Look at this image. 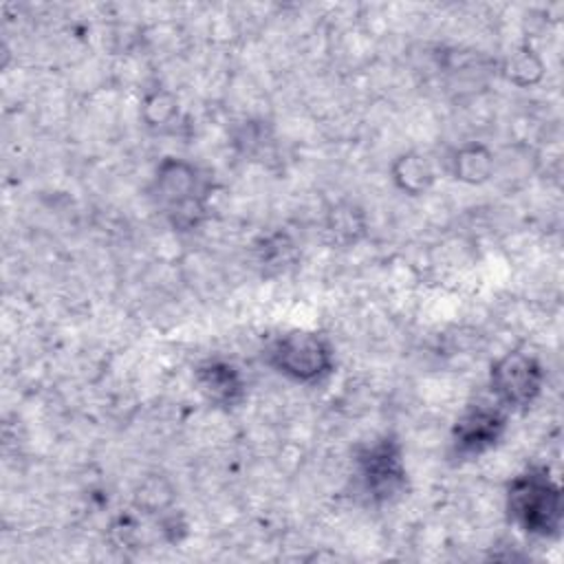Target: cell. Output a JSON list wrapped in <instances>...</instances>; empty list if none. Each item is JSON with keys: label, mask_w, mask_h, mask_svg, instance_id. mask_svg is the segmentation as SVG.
<instances>
[{"label": "cell", "mask_w": 564, "mask_h": 564, "mask_svg": "<svg viewBox=\"0 0 564 564\" xmlns=\"http://www.w3.org/2000/svg\"><path fill=\"white\" fill-rule=\"evenodd\" d=\"M196 383L205 399L216 405H234L245 392L240 372L231 364L218 359L205 361L196 368Z\"/></svg>", "instance_id": "7"}, {"label": "cell", "mask_w": 564, "mask_h": 564, "mask_svg": "<svg viewBox=\"0 0 564 564\" xmlns=\"http://www.w3.org/2000/svg\"><path fill=\"white\" fill-rule=\"evenodd\" d=\"M507 509L527 533L555 535L562 522V491L544 467H533L511 480Z\"/></svg>", "instance_id": "1"}, {"label": "cell", "mask_w": 564, "mask_h": 564, "mask_svg": "<svg viewBox=\"0 0 564 564\" xmlns=\"http://www.w3.org/2000/svg\"><path fill=\"white\" fill-rule=\"evenodd\" d=\"M507 70H509V79H513L516 84H531V82H535V79L540 77L542 66H540V62L535 59V55L524 48V51L516 53V55L509 59Z\"/></svg>", "instance_id": "10"}, {"label": "cell", "mask_w": 564, "mask_h": 564, "mask_svg": "<svg viewBox=\"0 0 564 564\" xmlns=\"http://www.w3.org/2000/svg\"><path fill=\"white\" fill-rule=\"evenodd\" d=\"M505 432V416L487 405L467 410L454 425L452 443L460 456H478L491 449Z\"/></svg>", "instance_id": "6"}, {"label": "cell", "mask_w": 564, "mask_h": 564, "mask_svg": "<svg viewBox=\"0 0 564 564\" xmlns=\"http://www.w3.org/2000/svg\"><path fill=\"white\" fill-rule=\"evenodd\" d=\"M156 192L174 227L192 229L205 214L196 170L178 159H165L156 172Z\"/></svg>", "instance_id": "3"}, {"label": "cell", "mask_w": 564, "mask_h": 564, "mask_svg": "<svg viewBox=\"0 0 564 564\" xmlns=\"http://www.w3.org/2000/svg\"><path fill=\"white\" fill-rule=\"evenodd\" d=\"M293 258V242L284 234H275L273 238L264 240L262 247V262L264 264H286Z\"/></svg>", "instance_id": "11"}, {"label": "cell", "mask_w": 564, "mask_h": 564, "mask_svg": "<svg viewBox=\"0 0 564 564\" xmlns=\"http://www.w3.org/2000/svg\"><path fill=\"white\" fill-rule=\"evenodd\" d=\"M269 364L295 381H315L333 368V352L322 335L291 330L271 344Z\"/></svg>", "instance_id": "2"}, {"label": "cell", "mask_w": 564, "mask_h": 564, "mask_svg": "<svg viewBox=\"0 0 564 564\" xmlns=\"http://www.w3.org/2000/svg\"><path fill=\"white\" fill-rule=\"evenodd\" d=\"M359 480L364 491L375 502L397 498L405 487V467L401 460V447L392 438H383L361 452Z\"/></svg>", "instance_id": "4"}, {"label": "cell", "mask_w": 564, "mask_h": 564, "mask_svg": "<svg viewBox=\"0 0 564 564\" xmlns=\"http://www.w3.org/2000/svg\"><path fill=\"white\" fill-rule=\"evenodd\" d=\"M454 174L465 183H480L491 174V154L482 145H467L454 159Z\"/></svg>", "instance_id": "9"}, {"label": "cell", "mask_w": 564, "mask_h": 564, "mask_svg": "<svg viewBox=\"0 0 564 564\" xmlns=\"http://www.w3.org/2000/svg\"><path fill=\"white\" fill-rule=\"evenodd\" d=\"M392 174L397 185L408 194H423L434 181V172L430 163L425 161V156L416 152L401 154L392 165Z\"/></svg>", "instance_id": "8"}, {"label": "cell", "mask_w": 564, "mask_h": 564, "mask_svg": "<svg viewBox=\"0 0 564 564\" xmlns=\"http://www.w3.org/2000/svg\"><path fill=\"white\" fill-rule=\"evenodd\" d=\"M542 366L527 352H507L491 366V390L513 408L533 403L542 390Z\"/></svg>", "instance_id": "5"}]
</instances>
